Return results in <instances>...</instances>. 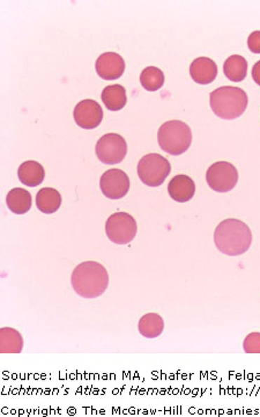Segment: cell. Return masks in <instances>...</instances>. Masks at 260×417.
<instances>
[{
    "instance_id": "obj_1",
    "label": "cell",
    "mask_w": 260,
    "mask_h": 417,
    "mask_svg": "<svg viewBox=\"0 0 260 417\" xmlns=\"http://www.w3.org/2000/svg\"><path fill=\"white\" fill-rule=\"evenodd\" d=\"M71 284L74 292L80 297L97 298L108 289L109 274L99 262H83L73 270Z\"/></svg>"
},
{
    "instance_id": "obj_2",
    "label": "cell",
    "mask_w": 260,
    "mask_h": 417,
    "mask_svg": "<svg viewBox=\"0 0 260 417\" xmlns=\"http://www.w3.org/2000/svg\"><path fill=\"white\" fill-rule=\"evenodd\" d=\"M214 244L221 253L228 256H238L247 253L252 244V233L249 226L238 219H226L214 231Z\"/></svg>"
},
{
    "instance_id": "obj_3",
    "label": "cell",
    "mask_w": 260,
    "mask_h": 417,
    "mask_svg": "<svg viewBox=\"0 0 260 417\" xmlns=\"http://www.w3.org/2000/svg\"><path fill=\"white\" fill-rule=\"evenodd\" d=\"M247 94L240 87H219L210 94L212 110L220 119H238L247 110Z\"/></svg>"
},
{
    "instance_id": "obj_4",
    "label": "cell",
    "mask_w": 260,
    "mask_h": 417,
    "mask_svg": "<svg viewBox=\"0 0 260 417\" xmlns=\"http://www.w3.org/2000/svg\"><path fill=\"white\" fill-rule=\"evenodd\" d=\"M158 142L165 152L172 156H181L191 146V128L178 119L168 121L160 126Z\"/></svg>"
},
{
    "instance_id": "obj_5",
    "label": "cell",
    "mask_w": 260,
    "mask_h": 417,
    "mask_svg": "<svg viewBox=\"0 0 260 417\" xmlns=\"http://www.w3.org/2000/svg\"><path fill=\"white\" fill-rule=\"evenodd\" d=\"M138 176L144 185L149 187H160L172 172V165L167 158L158 154L149 153L142 157L138 162Z\"/></svg>"
},
{
    "instance_id": "obj_6",
    "label": "cell",
    "mask_w": 260,
    "mask_h": 417,
    "mask_svg": "<svg viewBox=\"0 0 260 417\" xmlns=\"http://www.w3.org/2000/svg\"><path fill=\"white\" fill-rule=\"evenodd\" d=\"M137 232V222L128 212H116L107 220V237L116 245H128L135 238Z\"/></svg>"
},
{
    "instance_id": "obj_7",
    "label": "cell",
    "mask_w": 260,
    "mask_h": 417,
    "mask_svg": "<svg viewBox=\"0 0 260 417\" xmlns=\"http://www.w3.org/2000/svg\"><path fill=\"white\" fill-rule=\"evenodd\" d=\"M206 181H207L210 188L214 192H231L238 183V169L231 162H214L207 169Z\"/></svg>"
},
{
    "instance_id": "obj_8",
    "label": "cell",
    "mask_w": 260,
    "mask_h": 417,
    "mask_svg": "<svg viewBox=\"0 0 260 417\" xmlns=\"http://www.w3.org/2000/svg\"><path fill=\"white\" fill-rule=\"evenodd\" d=\"M95 152L100 161L106 165H116L125 158L128 144L121 135L107 133L96 143Z\"/></svg>"
},
{
    "instance_id": "obj_9",
    "label": "cell",
    "mask_w": 260,
    "mask_h": 417,
    "mask_svg": "<svg viewBox=\"0 0 260 417\" xmlns=\"http://www.w3.org/2000/svg\"><path fill=\"white\" fill-rule=\"evenodd\" d=\"M100 188L107 199H123L130 190L129 176L122 169H109L100 179Z\"/></svg>"
},
{
    "instance_id": "obj_10",
    "label": "cell",
    "mask_w": 260,
    "mask_h": 417,
    "mask_svg": "<svg viewBox=\"0 0 260 417\" xmlns=\"http://www.w3.org/2000/svg\"><path fill=\"white\" fill-rule=\"evenodd\" d=\"M73 117L76 124L83 129H95L103 119L102 107L95 100H83L73 110Z\"/></svg>"
},
{
    "instance_id": "obj_11",
    "label": "cell",
    "mask_w": 260,
    "mask_h": 417,
    "mask_svg": "<svg viewBox=\"0 0 260 417\" xmlns=\"http://www.w3.org/2000/svg\"><path fill=\"white\" fill-rule=\"evenodd\" d=\"M95 69L102 79H118L125 71V62L119 53H104L96 60Z\"/></svg>"
},
{
    "instance_id": "obj_12",
    "label": "cell",
    "mask_w": 260,
    "mask_h": 417,
    "mask_svg": "<svg viewBox=\"0 0 260 417\" xmlns=\"http://www.w3.org/2000/svg\"><path fill=\"white\" fill-rule=\"evenodd\" d=\"M169 196L178 203H186L193 199L196 183L190 176L179 174L172 178L168 185Z\"/></svg>"
},
{
    "instance_id": "obj_13",
    "label": "cell",
    "mask_w": 260,
    "mask_h": 417,
    "mask_svg": "<svg viewBox=\"0 0 260 417\" xmlns=\"http://www.w3.org/2000/svg\"><path fill=\"white\" fill-rule=\"evenodd\" d=\"M190 76L199 85L213 83L217 76V64L208 57L196 58L190 65Z\"/></svg>"
},
{
    "instance_id": "obj_14",
    "label": "cell",
    "mask_w": 260,
    "mask_h": 417,
    "mask_svg": "<svg viewBox=\"0 0 260 417\" xmlns=\"http://www.w3.org/2000/svg\"><path fill=\"white\" fill-rule=\"evenodd\" d=\"M18 178L25 185L37 187L43 183L46 171L40 162L28 160V161L23 162L18 169Z\"/></svg>"
},
{
    "instance_id": "obj_15",
    "label": "cell",
    "mask_w": 260,
    "mask_h": 417,
    "mask_svg": "<svg viewBox=\"0 0 260 417\" xmlns=\"http://www.w3.org/2000/svg\"><path fill=\"white\" fill-rule=\"evenodd\" d=\"M32 195L26 189L14 188L6 196L7 208L15 215H25L32 208Z\"/></svg>"
},
{
    "instance_id": "obj_16",
    "label": "cell",
    "mask_w": 260,
    "mask_h": 417,
    "mask_svg": "<svg viewBox=\"0 0 260 417\" xmlns=\"http://www.w3.org/2000/svg\"><path fill=\"white\" fill-rule=\"evenodd\" d=\"M37 208L41 212L51 215L58 211V208L62 206V195L56 189L46 188L41 189L36 195Z\"/></svg>"
},
{
    "instance_id": "obj_17",
    "label": "cell",
    "mask_w": 260,
    "mask_h": 417,
    "mask_svg": "<svg viewBox=\"0 0 260 417\" xmlns=\"http://www.w3.org/2000/svg\"><path fill=\"white\" fill-rule=\"evenodd\" d=\"M23 349L22 335L14 328L0 329V352L1 354H20Z\"/></svg>"
},
{
    "instance_id": "obj_18",
    "label": "cell",
    "mask_w": 260,
    "mask_h": 417,
    "mask_svg": "<svg viewBox=\"0 0 260 417\" xmlns=\"http://www.w3.org/2000/svg\"><path fill=\"white\" fill-rule=\"evenodd\" d=\"M101 99H102L104 106L112 112L122 110L128 102L125 88L122 85H117V84L107 86L102 91Z\"/></svg>"
},
{
    "instance_id": "obj_19",
    "label": "cell",
    "mask_w": 260,
    "mask_h": 417,
    "mask_svg": "<svg viewBox=\"0 0 260 417\" xmlns=\"http://www.w3.org/2000/svg\"><path fill=\"white\" fill-rule=\"evenodd\" d=\"M138 331L144 338H158L165 331V322L158 313H149L139 320Z\"/></svg>"
},
{
    "instance_id": "obj_20",
    "label": "cell",
    "mask_w": 260,
    "mask_h": 417,
    "mask_svg": "<svg viewBox=\"0 0 260 417\" xmlns=\"http://www.w3.org/2000/svg\"><path fill=\"white\" fill-rule=\"evenodd\" d=\"M224 76L234 83H240L245 79L247 73V62L240 55L228 57L224 64Z\"/></svg>"
},
{
    "instance_id": "obj_21",
    "label": "cell",
    "mask_w": 260,
    "mask_h": 417,
    "mask_svg": "<svg viewBox=\"0 0 260 417\" xmlns=\"http://www.w3.org/2000/svg\"><path fill=\"white\" fill-rule=\"evenodd\" d=\"M140 83L146 91L155 92L163 86L165 84V73L158 67H149L142 70L140 74Z\"/></svg>"
},
{
    "instance_id": "obj_22",
    "label": "cell",
    "mask_w": 260,
    "mask_h": 417,
    "mask_svg": "<svg viewBox=\"0 0 260 417\" xmlns=\"http://www.w3.org/2000/svg\"><path fill=\"white\" fill-rule=\"evenodd\" d=\"M243 349L247 354H260V333L254 331L244 338Z\"/></svg>"
},
{
    "instance_id": "obj_23",
    "label": "cell",
    "mask_w": 260,
    "mask_h": 417,
    "mask_svg": "<svg viewBox=\"0 0 260 417\" xmlns=\"http://www.w3.org/2000/svg\"><path fill=\"white\" fill-rule=\"evenodd\" d=\"M247 46L254 53H260V30L251 33L247 39Z\"/></svg>"
},
{
    "instance_id": "obj_24",
    "label": "cell",
    "mask_w": 260,
    "mask_h": 417,
    "mask_svg": "<svg viewBox=\"0 0 260 417\" xmlns=\"http://www.w3.org/2000/svg\"><path fill=\"white\" fill-rule=\"evenodd\" d=\"M252 78H254V83L260 86V60H258L252 67Z\"/></svg>"
}]
</instances>
